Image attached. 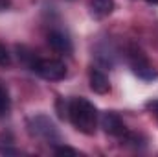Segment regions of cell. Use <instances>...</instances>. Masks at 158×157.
<instances>
[{
	"instance_id": "6da1fadb",
	"label": "cell",
	"mask_w": 158,
	"mask_h": 157,
	"mask_svg": "<svg viewBox=\"0 0 158 157\" xmlns=\"http://www.w3.org/2000/svg\"><path fill=\"white\" fill-rule=\"evenodd\" d=\"M68 117H70V122L74 124V128L77 131H81V133L92 135L96 131L98 109L86 98L79 96V98H72L70 100V104H68Z\"/></svg>"
},
{
	"instance_id": "7a4b0ae2",
	"label": "cell",
	"mask_w": 158,
	"mask_h": 157,
	"mask_svg": "<svg viewBox=\"0 0 158 157\" xmlns=\"http://www.w3.org/2000/svg\"><path fill=\"white\" fill-rule=\"evenodd\" d=\"M28 128H30L31 135L42 139L44 142H48L52 146H57V142H61L59 129L55 128V124L52 122V118L46 117V115H35V117H31L30 122H28Z\"/></svg>"
},
{
	"instance_id": "3957f363",
	"label": "cell",
	"mask_w": 158,
	"mask_h": 157,
	"mask_svg": "<svg viewBox=\"0 0 158 157\" xmlns=\"http://www.w3.org/2000/svg\"><path fill=\"white\" fill-rule=\"evenodd\" d=\"M129 63H131V69L132 72L143 81H153L158 78V70L147 61V57L142 54V50L138 48H132L129 52Z\"/></svg>"
},
{
	"instance_id": "277c9868",
	"label": "cell",
	"mask_w": 158,
	"mask_h": 157,
	"mask_svg": "<svg viewBox=\"0 0 158 157\" xmlns=\"http://www.w3.org/2000/svg\"><path fill=\"white\" fill-rule=\"evenodd\" d=\"M33 72L39 74L42 79L59 81V79H63L66 76V65L59 59H39Z\"/></svg>"
},
{
	"instance_id": "5b68a950",
	"label": "cell",
	"mask_w": 158,
	"mask_h": 157,
	"mask_svg": "<svg viewBox=\"0 0 158 157\" xmlns=\"http://www.w3.org/2000/svg\"><path fill=\"white\" fill-rule=\"evenodd\" d=\"M99 124H101L103 131L109 133V135H112V137H123V135L127 133V128H125L123 120H121L116 113H112V111L103 113L101 118H99Z\"/></svg>"
},
{
	"instance_id": "8992f818",
	"label": "cell",
	"mask_w": 158,
	"mask_h": 157,
	"mask_svg": "<svg viewBox=\"0 0 158 157\" xmlns=\"http://www.w3.org/2000/svg\"><path fill=\"white\" fill-rule=\"evenodd\" d=\"M48 44L59 54H72V41L63 32H50L48 34Z\"/></svg>"
},
{
	"instance_id": "52a82bcc",
	"label": "cell",
	"mask_w": 158,
	"mask_h": 157,
	"mask_svg": "<svg viewBox=\"0 0 158 157\" xmlns=\"http://www.w3.org/2000/svg\"><path fill=\"white\" fill-rule=\"evenodd\" d=\"M90 89L98 94H107L110 91V83H109V78L98 70V69H92L90 70Z\"/></svg>"
},
{
	"instance_id": "ba28073f",
	"label": "cell",
	"mask_w": 158,
	"mask_h": 157,
	"mask_svg": "<svg viewBox=\"0 0 158 157\" xmlns=\"http://www.w3.org/2000/svg\"><path fill=\"white\" fill-rule=\"evenodd\" d=\"M114 9V0H92V13L96 17H107Z\"/></svg>"
},
{
	"instance_id": "9c48e42d",
	"label": "cell",
	"mask_w": 158,
	"mask_h": 157,
	"mask_svg": "<svg viewBox=\"0 0 158 157\" xmlns=\"http://www.w3.org/2000/svg\"><path fill=\"white\" fill-rule=\"evenodd\" d=\"M17 52H19V59L28 67V69H35V65H37V57H35V54L31 52V50H28L26 46H17Z\"/></svg>"
},
{
	"instance_id": "30bf717a",
	"label": "cell",
	"mask_w": 158,
	"mask_h": 157,
	"mask_svg": "<svg viewBox=\"0 0 158 157\" xmlns=\"http://www.w3.org/2000/svg\"><path fill=\"white\" fill-rule=\"evenodd\" d=\"M9 107H11V100H9V94L4 87H0V117H6L9 113Z\"/></svg>"
},
{
	"instance_id": "8fae6325",
	"label": "cell",
	"mask_w": 158,
	"mask_h": 157,
	"mask_svg": "<svg viewBox=\"0 0 158 157\" xmlns=\"http://www.w3.org/2000/svg\"><path fill=\"white\" fill-rule=\"evenodd\" d=\"M11 65V56L4 44H0V67H9Z\"/></svg>"
},
{
	"instance_id": "7c38bea8",
	"label": "cell",
	"mask_w": 158,
	"mask_h": 157,
	"mask_svg": "<svg viewBox=\"0 0 158 157\" xmlns=\"http://www.w3.org/2000/svg\"><path fill=\"white\" fill-rule=\"evenodd\" d=\"M53 152H55V155H79L77 150H74L70 146H55Z\"/></svg>"
},
{
	"instance_id": "4fadbf2b",
	"label": "cell",
	"mask_w": 158,
	"mask_h": 157,
	"mask_svg": "<svg viewBox=\"0 0 158 157\" xmlns=\"http://www.w3.org/2000/svg\"><path fill=\"white\" fill-rule=\"evenodd\" d=\"M155 117H156V120H158V100H151V102H147V105H145Z\"/></svg>"
},
{
	"instance_id": "5bb4252c",
	"label": "cell",
	"mask_w": 158,
	"mask_h": 157,
	"mask_svg": "<svg viewBox=\"0 0 158 157\" xmlns=\"http://www.w3.org/2000/svg\"><path fill=\"white\" fill-rule=\"evenodd\" d=\"M145 2H149V4H158V0H145Z\"/></svg>"
}]
</instances>
